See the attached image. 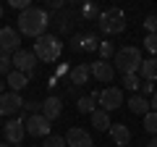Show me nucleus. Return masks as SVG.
Instances as JSON below:
<instances>
[{
	"instance_id": "15",
	"label": "nucleus",
	"mask_w": 157,
	"mask_h": 147,
	"mask_svg": "<svg viewBox=\"0 0 157 147\" xmlns=\"http://www.w3.org/2000/svg\"><path fill=\"white\" fill-rule=\"evenodd\" d=\"M110 139L115 142L118 147H126L131 142V129L126 124H121V121H118V124H113L110 126Z\"/></svg>"
},
{
	"instance_id": "23",
	"label": "nucleus",
	"mask_w": 157,
	"mask_h": 147,
	"mask_svg": "<svg viewBox=\"0 0 157 147\" xmlns=\"http://www.w3.org/2000/svg\"><path fill=\"white\" fill-rule=\"evenodd\" d=\"M144 129L149 131L152 137H157V113L155 110H149V113L144 116Z\"/></svg>"
},
{
	"instance_id": "29",
	"label": "nucleus",
	"mask_w": 157,
	"mask_h": 147,
	"mask_svg": "<svg viewBox=\"0 0 157 147\" xmlns=\"http://www.w3.org/2000/svg\"><path fill=\"white\" fill-rule=\"evenodd\" d=\"M141 24H144L147 34H157V16H155V13H149V16H147Z\"/></svg>"
},
{
	"instance_id": "8",
	"label": "nucleus",
	"mask_w": 157,
	"mask_h": 147,
	"mask_svg": "<svg viewBox=\"0 0 157 147\" xmlns=\"http://www.w3.org/2000/svg\"><path fill=\"white\" fill-rule=\"evenodd\" d=\"M18 45H21V34L13 26H0V50L8 53V55H13V53L21 50Z\"/></svg>"
},
{
	"instance_id": "18",
	"label": "nucleus",
	"mask_w": 157,
	"mask_h": 147,
	"mask_svg": "<svg viewBox=\"0 0 157 147\" xmlns=\"http://www.w3.org/2000/svg\"><path fill=\"white\" fill-rule=\"evenodd\" d=\"M6 84H8V89H11V92H21L24 87L29 84V76H26V74H21V71H16V68H13V71H11V74L6 76Z\"/></svg>"
},
{
	"instance_id": "13",
	"label": "nucleus",
	"mask_w": 157,
	"mask_h": 147,
	"mask_svg": "<svg viewBox=\"0 0 157 147\" xmlns=\"http://www.w3.org/2000/svg\"><path fill=\"white\" fill-rule=\"evenodd\" d=\"M100 47V37L97 34H76L71 40V50H84V53H94Z\"/></svg>"
},
{
	"instance_id": "24",
	"label": "nucleus",
	"mask_w": 157,
	"mask_h": 147,
	"mask_svg": "<svg viewBox=\"0 0 157 147\" xmlns=\"http://www.w3.org/2000/svg\"><path fill=\"white\" fill-rule=\"evenodd\" d=\"M100 61H110V58H115V47H113V42H100Z\"/></svg>"
},
{
	"instance_id": "11",
	"label": "nucleus",
	"mask_w": 157,
	"mask_h": 147,
	"mask_svg": "<svg viewBox=\"0 0 157 147\" xmlns=\"http://www.w3.org/2000/svg\"><path fill=\"white\" fill-rule=\"evenodd\" d=\"M66 145L68 147H94L92 142V134L86 129H78V126H71L66 134Z\"/></svg>"
},
{
	"instance_id": "22",
	"label": "nucleus",
	"mask_w": 157,
	"mask_h": 147,
	"mask_svg": "<svg viewBox=\"0 0 157 147\" xmlns=\"http://www.w3.org/2000/svg\"><path fill=\"white\" fill-rule=\"evenodd\" d=\"M139 84H141V76H139V74H128V76H123V87L128 92H134V95L139 92Z\"/></svg>"
},
{
	"instance_id": "36",
	"label": "nucleus",
	"mask_w": 157,
	"mask_h": 147,
	"mask_svg": "<svg viewBox=\"0 0 157 147\" xmlns=\"http://www.w3.org/2000/svg\"><path fill=\"white\" fill-rule=\"evenodd\" d=\"M0 147H13V145H8V142H0Z\"/></svg>"
},
{
	"instance_id": "14",
	"label": "nucleus",
	"mask_w": 157,
	"mask_h": 147,
	"mask_svg": "<svg viewBox=\"0 0 157 147\" xmlns=\"http://www.w3.org/2000/svg\"><path fill=\"white\" fill-rule=\"evenodd\" d=\"M60 113H63V102H60V97H45L42 100V116H45L47 121H55V118H60Z\"/></svg>"
},
{
	"instance_id": "2",
	"label": "nucleus",
	"mask_w": 157,
	"mask_h": 147,
	"mask_svg": "<svg viewBox=\"0 0 157 147\" xmlns=\"http://www.w3.org/2000/svg\"><path fill=\"white\" fill-rule=\"evenodd\" d=\"M141 50L134 45H126L121 47V50H115V58H113V63H115V71H121V76H128V74H136L141 68Z\"/></svg>"
},
{
	"instance_id": "17",
	"label": "nucleus",
	"mask_w": 157,
	"mask_h": 147,
	"mask_svg": "<svg viewBox=\"0 0 157 147\" xmlns=\"http://www.w3.org/2000/svg\"><path fill=\"white\" fill-rule=\"evenodd\" d=\"M128 110H131V113H136V116H141V118H144V116L149 113L152 108H149V100H147L144 95H139V92H136V95H131V97H128Z\"/></svg>"
},
{
	"instance_id": "27",
	"label": "nucleus",
	"mask_w": 157,
	"mask_h": 147,
	"mask_svg": "<svg viewBox=\"0 0 157 147\" xmlns=\"http://www.w3.org/2000/svg\"><path fill=\"white\" fill-rule=\"evenodd\" d=\"M81 16H84L86 21H100V11H97V6H92V3H86V6L81 8Z\"/></svg>"
},
{
	"instance_id": "6",
	"label": "nucleus",
	"mask_w": 157,
	"mask_h": 147,
	"mask_svg": "<svg viewBox=\"0 0 157 147\" xmlns=\"http://www.w3.org/2000/svg\"><path fill=\"white\" fill-rule=\"evenodd\" d=\"M11 63H13L16 71L26 74L29 79L37 74V55H34L32 50H18V53H13V55H11Z\"/></svg>"
},
{
	"instance_id": "33",
	"label": "nucleus",
	"mask_w": 157,
	"mask_h": 147,
	"mask_svg": "<svg viewBox=\"0 0 157 147\" xmlns=\"http://www.w3.org/2000/svg\"><path fill=\"white\" fill-rule=\"evenodd\" d=\"M149 108H152V110H155V113H157V92H155V95H152V100H149Z\"/></svg>"
},
{
	"instance_id": "4",
	"label": "nucleus",
	"mask_w": 157,
	"mask_h": 147,
	"mask_svg": "<svg viewBox=\"0 0 157 147\" xmlns=\"http://www.w3.org/2000/svg\"><path fill=\"white\" fill-rule=\"evenodd\" d=\"M126 29V13L121 8H107L100 13V32L102 34H121Z\"/></svg>"
},
{
	"instance_id": "37",
	"label": "nucleus",
	"mask_w": 157,
	"mask_h": 147,
	"mask_svg": "<svg viewBox=\"0 0 157 147\" xmlns=\"http://www.w3.org/2000/svg\"><path fill=\"white\" fill-rule=\"evenodd\" d=\"M0 18H3V3H0Z\"/></svg>"
},
{
	"instance_id": "16",
	"label": "nucleus",
	"mask_w": 157,
	"mask_h": 147,
	"mask_svg": "<svg viewBox=\"0 0 157 147\" xmlns=\"http://www.w3.org/2000/svg\"><path fill=\"white\" fill-rule=\"evenodd\" d=\"M68 76H71V84H86L89 81V76H92V71H89V66L86 63H76V66H71L68 68Z\"/></svg>"
},
{
	"instance_id": "19",
	"label": "nucleus",
	"mask_w": 157,
	"mask_h": 147,
	"mask_svg": "<svg viewBox=\"0 0 157 147\" xmlns=\"http://www.w3.org/2000/svg\"><path fill=\"white\" fill-rule=\"evenodd\" d=\"M89 118H92V126H94L97 131H110V126H113V121H110V113H105L102 108H97V110L89 116Z\"/></svg>"
},
{
	"instance_id": "26",
	"label": "nucleus",
	"mask_w": 157,
	"mask_h": 147,
	"mask_svg": "<svg viewBox=\"0 0 157 147\" xmlns=\"http://www.w3.org/2000/svg\"><path fill=\"white\" fill-rule=\"evenodd\" d=\"M42 147H68V145H66V137H60V134H50V137H45Z\"/></svg>"
},
{
	"instance_id": "39",
	"label": "nucleus",
	"mask_w": 157,
	"mask_h": 147,
	"mask_svg": "<svg viewBox=\"0 0 157 147\" xmlns=\"http://www.w3.org/2000/svg\"><path fill=\"white\" fill-rule=\"evenodd\" d=\"M0 118H3V116H0Z\"/></svg>"
},
{
	"instance_id": "25",
	"label": "nucleus",
	"mask_w": 157,
	"mask_h": 147,
	"mask_svg": "<svg viewBox=\"0 0 157 147\" xmlns=\"http://www.w3.org/2000/svg\"><path fill=\"white\" fill-rule=\"evenodd\" d=\"M13 71V63H11V55L0 50V76H8Z\"/></svg>"
},
{
	"instance_id": "34",
	"label": "nucleus",
	"mask_w": 157,
	"mask_h": 147,
	"mask_svg": "<svg viewBox=\"0 0 157 147\" xmlns=\"http://www.w3.org/2000/svg\"><path fill=\"white\" fill-rule=\"evenodd\" d=\"M50 8H52V11H60V8H63V3H60V0H52V3H50Z\"/></svg>"
},
{
	"instance_id": "32",
	"label": "nucleus",
	"mask_w": 157,
	"mask_h": 147,
	"mask_svg": "<svg viewBox=\"0 0 157 147\" xmlns=\"http://www.w3.org/2000/svg\"><path fill=\"white\" fill-rule=\"evenodd\" d=\"M139 89H141V95H155V81H141L139 84Z\"/></svg>"
},
{
	"instance_id": "3",
	"label": "nucleus",
	"mask_w": 157,
	"mask_h": 147,
	"mask_svg": "<svg viewBox=\"0 0 157 147\" xmlns=\"http://www.w3.org/2000/svg\"><path fill=\"white\" fill-rule=\"evenodd\" d=\"M34 55L39 58V61H45V63H52L60 58L63 53V42L58 40L55 34H42V37H37V42H34Z\"/></svg>"
},
{
	"instance_id": "12",
	"label": "nucleus",
	"mask_w": 157,
	"mask_h": 147,
	"mask_svg": "<svg viewBox=\"0 0 157 147\" xmlns=\"http://www.w3.org/2000/svg\"><path fill=\"white\" fill-rule=\"evenodd\" d=\"M89 71H92V76H94L97 81H113V79H115V66H113L110 61H94V63H89Z\"/></svg>"
},
{
	"instance_id": "28",
	"label": "nucleus",
	"mask_w": 157,
	"mask_h": 147,
	"mask_svg": "<svg viewBox=\"0 0 157 147\" xmlns=\"http://www.w3.org/2000/svg\"><path fill=\"white\" fill-rule=\"evenodd\" d=\"M144 50L152 53V58H157V34H147L144 37Z\"/></svg>"
},
{
	"instance_id": "20",
	"label": "nucleus",
	"mask_w": 157,
	"mask_h": 147,
	"mask_svg": "<svg viewBox=\"0 0 157 147\" xmlns=\"http://www.w3.org/2000/svg\"><path fill=\"white\" fill-rule=\"evenodd\" d=\"M141 79L144 81H157V58H147L141 61Z\"/></svg>"
},
{
	"instance_id": "10",
	"label": "nucleus",
	"mask_w": 157,
	"mask_h": 147,
	"mask_svg": "<svg viewBox=\"0 0 157 147\" xmlns=\"http://www.w3.org/2000/svg\"><path fill=\"white\" fill-rule=\"evenodd\" d=\"M3 134H6L8 145H21V139L26 137V126H24V121L13 118V121H8V124H3Z\"/></svg>"
},
{
	"instance_id": "7",
	"label": "nucleus",
	"mask_w": 157,
	"mask_h": 147,
	"mask_svg": "<svg viewBox=\"0 0 157 147\" xmlns=\"http://www.w3.org/2000/svg\"><path fill=\"white\" fill-rule=\"evenodd\" d=\"M24 97H21V92H3L0 95V116H16V113H21L24 110Z\"/></svg>"
},
{
	"instance_id": "21",
	"label": "nucleus",
	"mask_w": 157,
	"mask_h": 147,
	"mask_svg": "<svg viewBox=\"0 0 157 147\" xmlns=\"http://www.w3.org/2000/svg\"><path fill=\"white\" fill-rule=\"evenodd\" d=\"M76 110L81 116H92L97 110V100L92 95H86V97H78V102H76Z\"/></svg>"
},
{
	"instance_id": "9",
	"label": "nucleus",
	"mask_w": 157,
	"mask_h": 147,
	"mask_svg": "<svg viewBox=\"0 0 157 147\" xmlns=\"http://www.w3.org/2000/svg\"><path fill=\"white\" fill-rule=\"evenodd\" d=\"M24 126H26V134H32V137H50L52 134V131H50V121H47L42 113L29 116Z\"/></svg>"
},
{
	"instance_id": "38",
	"label": "nucleus",
	"mask_w": 157,
	"mask_h": 147,
	"mask_svg": "<svg viewBox=\"0 0 157 147\" xmlns=\"http://www.w3.org/2000/svg\"><path fill=\"white\" fill-rule=\"evenodd\" d=\"M34 147H37V145H34ZM39 147H42V145H39Z\"/></svg>"
},
{
	"instance_id": "30",
	"label": "nucleus",
	"mask_w": 157,
	"mask_h": 147,
	"mask_svg": "<svg viewBox=\"0 0 157 147\" xmlns=\"http://www.w3.org/2000/svg\"><path fill=\"white\" fill-rule=\"evenodd\" d=\"M24 110H26L29 116H34V113H42V102H37V100H26V102H24Z\"/></svg>"
},
{
	"instance_id": "35",
	"label": "nucleus",
	"mask_w": 157,
	"mask_h": 147,
	"mask_svg": "<svg viewBox=\"0 0 157 147\" xmlns=\"http://www.w3.org/2000/svg\"><path fill=\"white\" fill-rule=\"evenodd\" d=\"M147 147H157V137H152V139H149V145H147Z\"/></svg>"
},
{
	"instance_id": "1",
	"label": "nucleus",
	"mask_w": 157,
	"mask_h": 147,
	"mask_svg": "<svg viewBox=\"0 0 157 147\" xmlns=\"http://www.w3.org/2000/svg\"><path fill=\"white\" fill-rule=\"evenodd\" d=\"M16 24H18V34H26V37H34V40H37V37H42V34H47L50 16H47L45 8L32 6V8H26V11L18 13Z\"/></svg>"
},
{
	"instance_id": "31",
	"label": "nucleus",
	"mask_w": 157,
	"mask_h": 147,
	"mask_svg": "<svg viewBox=\"0 0 157 147\" xmlns=\"http://www.w3.org/2000/svg\"><path fill=\"white\" fill-rule=\"evenodd\" d=\"M8 6L13 8V11H26V8H32V3H29V0H11V3H8Z\"/></svg>"
},
{
	"instance_id": "5",
	"label": "nucleus",
	"mask_w": 157,
	"mask_h": 147,
	"mask_svg": "<svg viewBox=\"0 0 157 147\" xmlns=\"http://www.w3.org/2000/svg\"><path fill=\"white\" fill-rule=\"evenodd\" d=\"M92 97L100 102V108L105 113H113V110H118V108L123 105V89L121 87H105L102 92H94Z\"/></svg>"
}]
</instances>
